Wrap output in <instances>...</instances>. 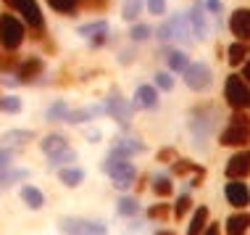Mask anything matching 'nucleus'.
<instances>
[{
    "mask_svg": "<svg viewBox=\"0 0 250 235\" xmlns=\"http://www.w3.org/2000/svg\"><path fill=\"white\" fill-rule=\"evenodd\" d=\"M103 172L111 177V183L116 190H126V188L134 183V177H137V169H134V164H129V159H116V156L105 159Z\"/></svg>",
    "mask_w": 250,
    "mask_h": 235,
    "instance_id": "f257e3e1",
    "label": "nucleus"
},
{
    "mask_svg": "<svg viewBox=\"0 0 250 235\" xmlns=\"http://www.w3.org/2000/svg\"><path fill=\"white\" fill-rule=\"evenodd\" d=\"M155 37L161 40V43H166V40H179V43H190L192 40V32H190V24H187V16H171L166 24H161L158 29H155Z\"/></svg>",
    "mask_w": 250,
    "mask_h": 235,
    "instance_id": "f03ea898",
    "label": "nucleus"
},
{
    "mask_svg": "<svg viewBox=\"0 0 250 235\" xmlns=\"http://www.w3.org/2000/svg\"><path fill=\"white\" fill-rule=\"evenodd\" d=\"M58 227L63 235H108L103 222H92V219H82V217H63Z\"/></svg>",
    "mask_w": 250,
    "mask_h": 235,
    "instance_id": "7ed1b4c3",
    "label": "nucleus"
},
{
    "mask_svg": "<svg viewBox=\"0 0 250 235\" xmlns=\"http://www.w3.org/2000/svg\"><path fill=\"white\" fill-rule=\"evenodd\" d=\"M0 43L5 50H16L24 43V26L16 16H0Z\"/></svg>",
    "mask_w": 250,
    "mask_h": 235,
    "instance_id": "20e7f679",
    "label": "nucleus"
},
{
    "mask_svg": "<svg viewBox=\"0 0 250 235\" xmlns=\"http://www.w3.org/2000/svg\"><path fill=\"white\" fill-rule=\"evenodd\" d=\"M185 74V85L190 87V90H198V93H203V90H208V87L213 85V74H211V69H208L206 64H187V69L182 71Z\"/></svg>",
    "mask_w": 250,
    "mask_h": 235,
    "instance_id": "39448f33",
    "label": "nucleus"
},
{
    "mask_svg": "<svg viewBox=\"0 0 250 235\" xmlns=\"http://www.w3.org/2000/svg\"><path fill=\"white\" fill-rule=\"evenodd\" d=\"M103 106H105V114H111V117H113V122H119L121 127H129L132 109H134L132 100H126L124 95H119V93H111Z\"/></svg>",
    "mask_w": 250,
    "mask_h": 235,
    "instance_id": "423d86ee",
    "label": "nucleus"
},
{
    "mask_svg": "<svg viewBox=\"0 0 250 235\" xmlns=\"http://www.w3.org/2000/svg\"><path fill=\"white\" fill-rule=\"evenodd\" d=\"M227 100H229V106H232L234 111L248 109L250 106V90H248V85L242 82L237 74H232L227 79Z\"/></svg>",
    "mask_w": 250,
    "mask_h": 235,
    "instance_id": "0eeeda50",
    "label": "nucleus"
},
{
    "mask_svg": "<svg viewBox=\"0 0 250 235\" xmlns=\"http://www.w3.org/2000/svg\"><path fill=\"white\" fill-rule=\"evenodd\" d=\"M250 143V127L245 124H229L221 132V145H232V148H242Z\"/></svg>",
    "mask_w": 250,
    "mask_h": 235,
    "instance_id": "6e6552de",
    "label": "nucleus"
},
{
    "mask_svg": "<svg viewBox=\"0 0 250 235\" xmlns=\"http://www.w3.org/2000/svg\"><path fill=\"white\" fill-rule=\"evenodd\" d=\"M143 151H145V143L137 138H119L111 145V156H116V159H129L134 153H143Z\"/></svg>",
    "mask_w": 250,
    "mask_h": 235,
    "instance_id": "1a4fd4ad",
    "label": "nucleus"
},
{
    "mask_svg": "<svg viewBox=\"0 0 250 235\" xmlns=\"http://www.w3.org/2000/svg\"><path fill=\"white\" fill-rule=\"evenodd\" d=\"M187 24H190L192 37H198V40H206V37H208L206 13H203V5H200V3H195L192 8H190V13H187Z\"/></svg>",
    "mask_w": 250,
    "mask_h": 235,
    "instance_id": "9d476101",
    "label": "nucleus"
},
{
    "mask_svg": "<svg viewBox=\"0 0 250 235\" xmlns=\"http://www.w3.org/2000/svg\"><path fill=\"white\" fill-rule=\"evenodd\" d=\"M227 174L232 180H245L250 174V153H245V151L234 153V156L229 159V164H227Z\"/></svg>",
    "mask_w": 250,
    "mask_h": 235,
    "instance_id": "9b49d317",
    "label": "nucleus"
},
{
    "mask_svg": "<svg viewBox=\"0 0 250 235\" xmlns=\"http://www.w3.org/2000/svg\"><path fill=\"white\" fill-rule=\"evenodd\" d=\"M229 29H232L234 37L240 40H250V11L248 8H240L232 13V19H229Z\"/></svg>",
    "mask_w": 250,
    "mask_h": 235,
    "instance_id": "f8f14e48",
    "label": "nucleus"
},
{
    "mask_svg": "<svg viewBox=\"0 0 250 235\" xmlns=\"http://www.w3.org/2000/svg\"><path fill=\"white\" fill-rule=\"evenodd\" d=\"M100 114H105V106H84V109H77V111H66V117H63V122H69V124H82V122H92L95 117H100Z\"/></svg>",
    "mask_w": 250,
    "mask_h": 235,
    "instance_id": "ddd939ff",
    "label": "nucleus"
},
{
    "mask_svg": "<svg viewBox=\"0 0 250 235\" xmlns=\"http://www.w3.org/2000/svg\"><path fill=\"white\" fill-rule=\"evenodd\" d=\"M79 35L90 40V45H103L105 40H108V24L105 22H95V24H84V26H79Z\"/></svg>",
    "mask_w": 250,
    "mask_h": 235,
    "instance_id": "4468645a",
    "label": "nucleus"
},
{
    "mask_svg": "<svg viewBox=\"0 0 250 235\" xmlns=\"http://www.w3.org/2000/svg\"><path fill=\"white\" fill-rule=\"evenodd\" d=\"M132 106L153 111L155 106H158V93H155V87H150V85H140L137 93H134V103H132Z\"/></svg>",
    "mask_w": 250,
    "mask_h": 235,
    "instance_id": "2eb2a0df",
    "label": "nucleus"
},
{
    "mask_svg": "<svg viewBox=\"0 0 250 235\" xmlns=\"http://www.w3.org/2000/svg\"><path fill=\"white\" fill-rule=\"evenodd\" d=\"M13 8H16V11L26 19V24H29V26H42V13H40L35 0H19Z\"/></svg>",
    "mask_w": 250,
    "mask_h": 235,
    "instance_id": "dca6fc26",
    "label": "nucleus"
},
{
    "mask_svg": "<svg viewBox=\"0 0 250 235\" xmlns=\"http://www.w3.org/2000/svg\"><path fill=\"white\" fill-rule=\"evenodd\" d=\"M227 201L232 206H248V201H250V193H248V185H242L240 180H232V183L227 185Z\"/></svg>",
    "mask_w": 250,
    "mask_h": 235,
    "instance_id": "f3484780",
    "label": "nucleus"
},
{
    "mask_svg": "<svg viewBox=\"0 0 250 235\" xmlns=\"http://www.w3.org/2000/svg\"><path fill=\"white\" fill-rule=\"evenodd\" d=\"M32 138H35L32 130H11L0 138V145H5V148H21V145H26Z\"/></svg>",
    "mask_w": 250,
    "mask_h": 235,
    "instance_id": "a211bd4d",
    "label": "nucleus"
},
{
    "mask_svg": "<svg viewBox=\"0 0 250 235\" xmlns=\"http://www.w3.org/2000/svg\"><path fill=\"white\" fill-rule=\"evenodd\" d=\"M42 61L40 58H26V61L19 66V82H29V79H35L42 74Z\"/></svg>",
    "mask_w": 250,
    "mask_h": 235,
    "instance_id": "6ab92c4d",
    "label": "nucleus"
},
{
    "mask_svg": "<svg viewBox=\"0 0 250 235\" xmlns=\"http://www.w3.org/2000/svg\"><path fill=\"white\" fill-rule=\"evenodd\" d=\"M250 227V214L240 212V214H232L227 219V233L229 235H245V230Z\"/></svg>",
    "mask_w": 250,
    "mask_h": 235,
    "instance_id": "aec40b11",
    "label": "nucleus"
},
{
    "mask_svg": "<svg viewBox=\"0 0 250 235\" xmlns=\"http://www.w3.org/2000/svg\"><path fill=\"white\" fill-rule=\"evenodd\" d=\"M29 177V172L26 169H0V190H3V188H11L13 183H21V180H26Z\"/></svg>",
    "mask_w": 250,
    "mask_h": 235,
    "instance_id": "412c9836",
    "label": "nucleus"
},
{
    "mask_svg": "<svg viewBox=\"0 0 250 235\" xmlns=\"http://www.w3.org/2000/svg\"><path fill=\"white\" fill-rule=\"evenodd\" d=\"M21 198H24V204H29V209H42V204H45V196L35 185H24L21 188Z\"/></svg>",
    "mask_w": 250,
    "mask_h": 235,
    "instance_id": "4be33fe9",
    "label": "nucleus"
},
{
    "mask_svg": "<svg viewBox=\"0 0 250 235\" xmlns=\"http://www.w3.org/2000/svg\"><path fill=\"white\" fill-rule=\"evenodd\" d=\"M58 177H61V183H63V185L77 188V185H82L84 172H82V169H77V166H66V169H61V172H58Z\"/></svg>",
    "mask_w": 250,
    "mask_h": 235,
    "instance_id": "5701e85b",
    "label": "nucleus"
},
{
    "mask_svg": "<svg viewBox=\"0 0 250 235\" xmlns=\"http://www.w3.org/2000/svg\"><path fill=\"white\" fill-rule=\"evenodd\" d=\"M40 148H42V153H58V151H63V148H69L66 145V138L63 135H48V138H42V143H40Z\"/></svg>",
    "mask_w": 250,
    "mask_h": 235,
    "instance_id": "b1692460",
    "label": "nucleus"
},
{
    "mask_svg": "<svg viewBox=\"0 0 250 235\" xmlns=\"http://www.w3.org/2000/svg\"><path fill=\"white\" fill-rule=\"evenodd\" d=\"M206 222H208V209H206V206H198V212H195L187 235H203V230H206Z\"/></svg>",
    "mask_w": 250,
    "mask_h": 235,
    "instance_id": "393cba45",
    "label": "nucleus"
},
{
    "mask_svg": "<svg viewBox=\"0 0 250 235\" xmlns=\"http://www.w3.org/2000/svg\"><path fill=\"white\" fill-rule=\"evenodd\" d=\"M145 0H124V5H121V16L126 19V22H134V19L140 16V11H143Z\"/></svg>",
    "mask_w": 250,
    "mask_h": 235,
    "instance_id": "a878e982",
    "label": "nucleus"
},
{
    "mask_svg": "<svg viewBox=\"0 0 250 235\" xmlns=\"http://www.w3.org/2000/svg\"><path fill=\"white\" fill-rule=\"evenodd\" d=\"M48 159H50L53 166H63V164H74V161H77V153H74L71 148H63L58 153H50Z\"/></svg>",
    "mask_w": 250,
    "mask_h": 235,
    "instance_id": "bb28decb",
    "label": "nucleus"
},
{
    "mask_svg": "<svg viewBox=\"0 0 250 235\" xmlns=\"http://www.w3.org/2000/svg\"><path fill=\"white\" fill-rule=\"evenodd\" d=\"M137 212H140V204H137V198H121L119 201V214L121 217H137Z\"/></svg>",
    "mask_w": 250,
    "mask_h": 235,
    "instance_id": "cd10ccee",
    "label": "nucleus"
},
{
    "mask_svg": "<svg viewBox=\"0 0 250 235\" xmlns=\"http://www.w3.org/2000/svg\"><path fill=\"white\" fill-rule=\"evenodd\" d=\"M187 64H190V61H187V56L182 50H171V53H168V66H171V71H185Z\"/></svg>",
    "mask_w": 250,
    "mask_h": 235,
    "instance_id": "c85d7f7f",
    "label": "nucleus"
},
{
    "mask_svg": "<svg viewBox=\"0 0 250 235\" xmlns=\"http://www.w3.org/2000/svg\"><path fill=\"white\" fill-rule=\"evenodd\" d=\"M0 111L19 114V111H21V100H19L16 95H5V98H0Z\"/></svg>",
    "mask_w": 250,
    "mask_h": 235,
    "instance_id": "c756f323",
    "label": "nucleus"
},
{
    "mask_svg": "<svg viewBox=\"0 0 250 235\" xmlns=\"http://www.w3.org/2000/svg\"><path fill=\"white\" fill-rule=\"evenodd\" d=\"M245 56H248L245 45L234 43L232 48H229V64H232V66H240V61H245Z\"/></svg>",
    "mask_w": 250,
    "mask_h": 235,
    "instance_id": "7c9ffc66",
    "label": "nucleus"
},
{
    "mask_svg": "<svg viewBox=\"0 0 250 235\" xmlns=\"http://www.w3.org/2000/svg\"><path fill=\"white\" fill-rule=\"evenodd\" d=\"M66 111H69V106H66L63 100H58L56 106H50V109H48V119H50V122H63Z\"/></svg>",
    "mask_w": 250,
    "mask_h": 235,
    "instance_id": "2f4dec72",
    "label": "nucleus"
},
{
    "mask_svg": "<svg viewBox=\"0 0 250 235\" xmlns=\"http://www.w3.org/2000/svg\"><path fill=\"white\" fill-rule=\"evenodd\" d=\"M153 190L155 196H171V183H168V177H155L153 180Z\"/></svg>",
    "mask_w": 250,
    "mask_h": 235,
    "instance_id": "473e14b6",
    "label": "nucleus"
},
{
    "mask_svg": "<svg viewBox=\"0 0 250 235\" xmlns=\"http://www.w3.org/2000/svg\"><path fill=\"white\" fill-rule=\"evenodd\" d=\"M195 169H198V166H195L192 164V161H187V159H174V164H171V172L174 174H187V172H195Z\"/></svg>",
    "mask_w": 250,
    "mask_h": 235,
    "instance_id": "72a5a7b5",
    "label": "nucleus"
},
{
    "mask_svg": "<svg viewBox=\"0 0 250 235\" xmlns=\"http://www.w3.org/2000/svg\"><path fill=\"white\" fill-rule=\"evenodd\" d=\"M190 206H192L190 196H179V198H177V206H174V217H177V219H182L187 212H190Z\"/></svg>",
    "mask_w": 250,
    "mask_h": 235,
    "instance_id": "f704fd0d",
    "label": "nucleus"
},
{
    "mask_svg": "<svg viewBox=\"0 0 250 235\" xmlns=\"http://www.w3.org/2000/svg\"><path fill=\"white\" fill-rule=\"evenodd\" d=\"M48 3H50V8H56L61 13H69L79 5V0H48Z\"/></svg>",
    "mask_w": 250,
    "mask_h": 235,
    "instance_id": "c9c22d12",
    "label": "nucleus"
},
{
    "mask_svg": "<svg viewBox=\"0 0 250 235\" xmlns=\"http://www.w3.org/2000/svg\"><path fill=\"white\" fill-rule=\"evenodd\" d=\"M153 35V29L147 24H137V26H132V40L134 43H143V40H147Z\"/></svg>",
    "mask_w": 250,
    "mask_h": 235,
    "instance_id": "e433bc0d",
    "label": "nucleus"
},
{
    "mask_svg": "<svg viewBox=\"0 0 250 235\" xmlns=\"http://www.w3.org/2000/svg\"><path fill=\"white\" fill-rule=\"evenodd\" d=\"M13 148H5V145H0V169H8L11 166V161H13Z\"/></svg>",
    "mask_w": 250,
    "mask_h": 235,
    "instance_id": "4c0bfd02",
    "label": "nucleus"
},
{
    "mask_svg": "<svg viewBox=\"0 0 250 235\" xmlns=\"http://www.w3.org/2000/svg\"><path fill=\"white\" fill-rule=\"evenodd\" d=\"M155 85H158L161 90H171V87H174V79H171V74L161 71V74H155Z\"/></svg>",
    "mask_w": 250,
    "mask_h": 235,
    "instance_id": "58836bf2",
    "label": "nucleus"
},
{
    "mask_svg": "<svg viewBox=\"0 0 250 235\" xmlns=\"http://www.w3.org/2000/svg\"><path fill=\"white\" fill-rule=\"evenodd\" d=\"M166 214H168L166 204H158V206H150V209H147V217H150V219H164Z\"/></svg>",
    "mask_w": 250,
    "mask_h": 235,
    "instance_id": "ea45409f",
    "label": "nucleus"
},
{
    "mask_svg": "<svg viewBox=\"0 0 250 235\" xmlns=\"http://www.w3.org/2000/svg\"><path fill=\"white\" fill-rule=\"evenodd\" d=\"M147 11H150L153 16H161V13H166V0H147Z\"/></svg>",
    "mask_w": 250,
    "mask_h": 235,
    "instance_id": "a19ab883",
    "label": "nucleus"
},
{
    "mask_svg": "<svg viewBox=\"0 0 250 235\" xmlns=\"http://www.w3.org/2000/svg\"><path fill=\"white\" fill-rule=\"evenodd\" d=\"M232 124H245V127H250V119L242 114V109L240 111H234V117H232Z\"/></svg>",
    "mask_w": 250,
    "mask_h": 235,
    "instance_id": "79ce46f5",
    "label": "nucleus"
},
{
    "mask_svg": "<svg viewBox=\"0 0 250 235\" xmlns=\"http://www.w3.org/2000/svg\"><path fill=\"white\" fill-rule=\"evenodd\" d=\"M206 5H208V11H213V13L221 11V0H206Z\"/></svg>",
    "mask_w": 250,
    "mask_h": 235,
    "instance_id": "37998d69",
    "label": "nucleus"
},
{
    "mask_svg": "<svg viewBox=\"0 0 250 235\" xmlns=\"http://www.w3.org/2000/svg\"><path fill=\"white\" fill-rule=\"evenodd\" d=\"M158 159H161V161H171V159H174V151H168V148H166V151H161V153H158Z\"/></svg>",
    "mask_w": 250,
    "mask_h": 235,
    "instance_id": "c03bdc74",
    "label": "nucleus"
},
{
    "mask_svg": "<svg viewBox=\"0 0 250 235\" xmlns=\"http://www.w3.org/2000/svg\"><path fill=\"white\" fill-rule=\"evenodd\" d=\"M203 235H219V225H211V227H206V230H203Z\"/></svg>",
    "mask_w": 250,
    "mask_h": 235,
    "instance_id": "a18cd8bd",
    "label": "nucleus"
},
{
    "mask_svg": "<svg viewBox=\"0 0 250 235\" xmlns=\"http://www.w3.org/2000/svg\"><path fill=\"white\" fill-rule=\"evenodd\" d=\"M245 79H250V61L245 64Z\"/></svg>",
    "mask_w": 250,
    "mask_h": 235,
    "instance_id": "49530a36",
    "label": "nucleus"
},
{
    "mask_svg": "<svg viewBox=\"0 0 250 235\" xmlns=\"http://www.w3.org/2000/svg\"><path fill=\"white\" fill-rule=\"evenodd\" d=\"M155 235H177V233H171V230H161V233H155Z\"/></svg>",
    "mask_w": 250,
    "mask_h": 235,
    "instance_id": "de8ad7c7",
    "label": "nucleus"
},
{
    "mask_svg": "<svg viewBox=\"0 0 250 235\" xmlns=\"http://www.w3.org/2000/svg\"><path fill=\"white\" fill-rule=\"evenodd\" d=\"M5 3H8V5H16V3H19V0H5Z\"/></svg>",
    "mask_w": 250,
    "mask_h": 235,
    "instance_id": "09e8293b",
    "label": "nucleus"
}]
</instances>
